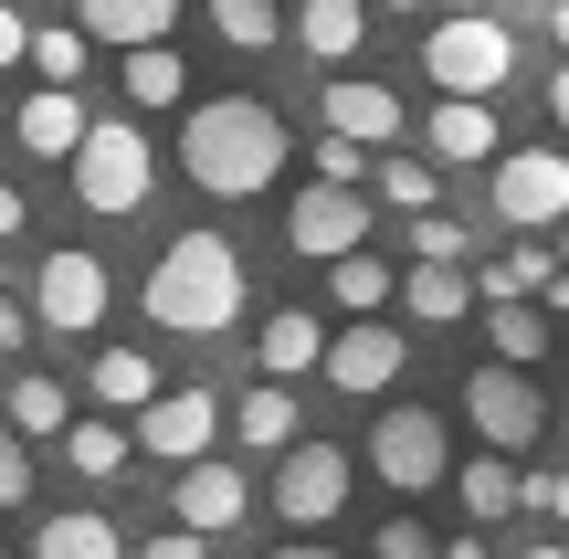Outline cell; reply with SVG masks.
Returning <instances> with one entry per match:
<instances>
[{"label": "cell", "instance_id": "obj_1", "mask_svg": "<svg viewBox=\"0 0 569 559\" xmlns=\"http://www.w3.org/2000/svg\"><path fill=\"white\" fill-rule=\"evenodd\" d=\"M180 169L190 190H211V201H253V190L284 180V127L264 96H201L180 127Z\"/></svg>", "mask_w": 569, "mask_h": 559}, {"label": "cell", "instance_id": "obj_2", "mask_svg": "<svg viewBox=\"0 0 569 559\" xmlns=\"http://www.w3.org/2000/svg\"><path fill=\"white\" fill-rule=\"evenodd\" d=\"M148 317L169 338H222L243 317V253L222 232H180V243L148 264Z\"/></svg>", "mask_w": 569, "mask_h": 559}, {"label": "cell", "instance_id": "obj_3", "mask_svg": "<svg viewBox=\"0 0 569 559\" xmlns=\"http://www.w3.org/2000/svg\"><path fill=\"white\" fill-rule=\"evenodd\" d=\"M74 201L96 211V222H127V211H148V180H159V148H148V127H84V148L74 159Z\"/></svg>", "mask_w": 569, "mask_h": 559}, {"label": "cell", "instance_id": "obj_4", "mask_svg": "<svg viewBox=\"0 0 569 559\" xmlns=\"http://www.w3.org/2000/svg\"><path fill=\"white\" fill-rule=\"evenodd\" d=\"M422 74H432V96H496V84H517V32L486 11H453V21H432Z\"/></svg>", "mask_w": 569, "mask_h": 559}, {"label": "cell", "instance_id": "obj_5", "mask_svg": "<svg viewBox=\"0 0 569 559\" xmlns=\"http://www.w3.org/2000/svg\"><path fill=\"white\" fill-rule=\"evenodd\" d=\"M369 476L401 486V497H432V486L453 476V433H443V412H422V401L380 412V433H369Z\"/></svg>", "mask_w": 569, "mask_h": 559}, {"label": "cell", "instance_id": "obj_6", "mask_svg": "<svg viewBox=\"0 0 569 559\" xmlns=\"http://www.w3.org/2000/svg\"><path fill=\"white\" fill-rule=\"evenodd\" d=\"M486 201L507 232H559L569 222V159L559 148H507V159L486 169Z\"/></svg>", "mask_w": 569, "mask_h": 559}, {"label": "cell", "instance_id": "obj_7", "mask_svg": "<svg viewBox=\"0 0 569 559\" xmlns=\"http://www.w3.org/2000/svg\"><path fill=\"white\" fill-rule=\"evenodd\" d=\"M465 422L486 433V455H528V443L549 433V401H538V380H528V370L486 359V370L465 380Z\"/></svg>", "mask_w": 569, "mask_h": 559}, {"label": "cell", "instance_id": "obj_8", "mask_svg": "<svg viewBox=\"0 0 569 559\" xmlns=\"http://www.w3.org/2000/svg\"><path fill=\"white\" fill-rule=\"evenodd\" d=\"M106 307H117V286H106V264H96L84 243H63V253H42V264H32V317H42V328L96 338Z\"/></svg>", "mask_w": 569, "mask_h": 559}, {"label": "cell", "instance_id": "obj_9", "mask_svg": "<svg viewBox=\"0 0 569 559\" xmlns=\"http://www.w3.org/2000/svg\"><path fill=\"white\" fill-rule=\"evenodd\" d=\"M338 507H348V455H338V443H296V455H274V518L296 528V539H317Z\"/></svg>", "mask_w": 569, "mask_h": 559}, {"label": "cell", "instance_id": "obj_10", "mask_svg": "<svg viewBox=\"0 0 569 559\" xmlns=\"http://www.w3.org/2000/svg\"><path fill=\"white\" fill-rule=\"evenodd\" d=\"M369 222H380V211L359 201V190H306L296 211H284V243L296 253H317V264H338V253H369Z\"/></svg>", "mask_w": 569, "mask_h": 559}, {"label": "cell", "instance_id": "obj_11", "mask_svg": "<svg viewBox=\"0 0 569 559\" xmlns=\"http://www.w3.org/2000/svg\"><path fill=\"white\" fill-rule=\"evenodd\" d=\"M211 433H222V401L190 391V380H180V391H159V401L138 412V455H159V465H201Z\"/></svg>", "mask_w": 569, "mask_h": 559}, {"label": "cell", "instance_id": "obj_12", "mask_svg": "<svg viewBox=\"0 0 569 559\" xmlns=\"http://www.w3.org/2000/svg\"><path fill=\"white\" fill-rule=\"evenodd\" d=\"M169 518L180 528H201V539H222V528H243L253 518V476L243 465H180V486H169Z\"/></svg>", "mask_w": 569, "mask_h": 559}, {"label": "cell", "instance_id": "obj_13", "mask_svg": "<svg viewBox=\"0 0 569 559\" xmlns=\"http://www.w3.org/2000/svg\"><path fill=\"white\" fill-rule=\"evenodd\" d=\"M432 169H496L507 148H496V106L486 96H432Z\"/></svg>", "mask_w": 569, "mask_h": 559}, {"label": "cell", "instance_id": "obj_14", "mask_svg": "<svg viewBox=\"0 0 569 559\" xmlns=\"http://www.w3.org/2000/svg\"><path fill=\"white\" fill-rule=\"evenodd\" d=\"M327 380H338V391H390V380H401V338L380 328V317H348L338 338H327Z\"/></svg>", "mask_w": 569, "mask_h": 559}, {"label": "cell", "instance_id": "obj_15", "mask_svg": "<svg viewBox=\"0 0 569 559\" xmlns=\"http://www.w3.org/2000/svg\"><path fill=\"white\" fill-rule=\"evenodd\" d=\"M84 127H96V117H84V96H74V84H32V96L11 106V138L32 148V159H74V148H84Z\"/></svg>", "mask_w": 569, "mask_h": 559}, {"label": "cell", "instance_id": "obj_16", "mask_svg": "<svg viewBox=\"0 0 569 559\" xmlns=\"http://www.w3.org/2000/svg\"><path fill=\"white\" fill-rule=\"evenodd\" d=\"M327 138H359V148H390L401 138V96L369 74H327Z\"/></svg>", "mask_w": 569, "mask_h": 559}, {"label": "cell", "instance_id": "obj_17", "mask_svg": "<svg viewBox=\"0 0 569 559\" xmlns=\"http://www.w3.org/2000/svg\"><path fill=\"white\" fill-rule=\"evenodd\" d=\"M284 32H296V53H317L327 74H348V63H359V42H369V0H296V21H284Z\"/></svg>", "mask_w": 569, "mask_h": 559}, {"label": "cell", "instance_id": "obj_18", "mask_svg": "<svg viewBox=\"0 0 569 559\" xmlns=\"http://www.w3.org/2000/svg\"><path fill=\"white\" fill-rule=\"evenodd\" d=\"M74 21H84V42H169L180 32V0H74Z\"/></svg>", "mask_w": 569, "mask_h": 559}, {"label": "cell", "instance_id": "obj_19", "mask_svg": "<svg viewBox=\"0 0 569 559\" xmlns=\"http://www.w3.org/2000/svg\"><path fill=\"white\" fill-rule=\"evenodd\" d=\"M549 307H538V296H486V349L507 359V370H538V359H549Z\"/></svg>", "mask_w": 569, "mask_h": 559}, {"label": "cell", "instance_id": "obj_20", "mask_svg": "<svg viewBox=\"0 0 569 559\" xmlns=\"http://www.w3.org/2000/svg\"><path fill=\"white\" fill-rule=\"evenodd\" d=\"M232 433H243V455H296V391H284V380H253L243 401H232Z\"/></svg>", "mask_w": 569, "mask_h": 559}, {"label": "cell", "instance_id": "obj_21", "mask_svg": "<svg viewBox=\"0 0 569 559\" xmlns=\"http://www.w3.org/2000/svg\"><path fill=\"white\" fill-rule=\"evenodd\" d=\"M401 307L422 317V328H453V317L486 307V286H475L465 264H411V274H401Z\"/></svg>", "mask_w": 569, "mask_h": 559}, {"label": "cell", "instance_id": "obj_22", "mask_svg": "<svg viewBox=\"0 0 569 559\" xmlns=\"http://www.w3.org/2000/svg\"><path fill=\"white\" fill-rule=\"evenodd\" d=\"M306 370H327V328L306 307H274L264 317V370L253 380H306Z\"/></svg>", "mask_w": 569, "mask_h": 559}, {"label": "cell", "instance_id": "obj_23", "mask_svg": "<svg viewBox=\"0 0 569 559\" xmlns=\"http://www.w3.org/2000/svg\"><path fill=\"white\" fill-rule=\"evenodd\" d=\"M63 465H74L84 486H106V476H127V465H138V433H127V422L74 412V433H63Z\"/></svg>", "mask_w": 569, "mask_h": 559}, {"label": "cell", "instance_id": "obj_24", "mask_svg": "<svg viewBox=\"0 0 569 559\" xmlns=\"http://www.w3.org/2000/svg\"><path fill=\"white\" fill-rule=\"evenodd\" d=\"M32 559H127V539H117V518L74 507V518H42L32 528Z\"/></svg>", "mask_w": 569, "mask_h": 559}, {"label": "cell", "instance_id": "obj_25", "mask_svg": "<svg viewBox=\"0 0 569 559\" xmlns=\"http://www.w3.org/2000/svg\"><path fill=\"white\" fill-rule=\"evenodd\" d=\"M0 422H11L21 443H32V433L63 443V433H74V391H63V380H42V370H21V380H11V412H0Z\"/></svg>", "mask_w": 569, "mask_h": 559}, {"label": "cell", "instance_id": "obj_26", "mask_svg": "<svg viewBox=\"0 0 569 559\" xmlns=\"http://www.w3.org/2000/svg\"><path fill=\"white\" fill-rule=\"evenodd\" d=\"M84 380H96V401H106V412H148V401L169 391V380L148 370V349H96V370H84Z\"/></svg>", "mask_w": 569, "mask_h": 559}, {"label": "cell", "instance_id": "obj_27", "mask_svg": "<svg viewBox=\"0 0 569 559\" xmlns=\"http://www.w3.org/2000/svg\"><path fill=\"white\" fill-rule=\"evenodd\" d=\"M465 518L475 528H496V518H517V507H528V476H517V455H486V465H465Z\"/></svg>", "mask_w": 569, "mask_h": 559}, {"label": "cell", "instance_id": "obj_28", "mask_svg": "<svg viewBox=\"0 0 569 559\" xmlns=\"http://www.w3.org/2000/svg\"><path fill=\"white\" fill-rule=\"evenodd\" d=\"M180 96H190V63L169 53V42H138V53H127V106L159 117V106H180Z\"/></svg>", "mask_w": 569, "mask_h": 559}, {"label": "cell", "instance_id": "obj_29", "mask_svg": "<svg viewBox=\"0 0 569 559\" xmlns=\"http://www.w3.org/2000/svg\"><path fill=\"white\" fill-rule=\"evenodd\" d=\"M327 296H338L348 317H380L390 296H401V274H390L380 253H338V264H327Z\"/></svg>", "mask_w": 569, "mask_h": 559}, {"label": "cell", "instance_id": "obj_30", "mask_svg": "<svg viewBox=\"0 0 569 559\" xmlns=\"http://www.w3.org/2000/svg\"><path fill=\"white\" fill-rule=\"evenodd\" d=\"M475 286H486V296H549V286H559V243L517 232V253H507L496 274H475Z\"/></svg>", "mask_w": 569, "mask_h": 559}, {"label": "cell", "instance_id": "obj_31", "mask_svg": "<svg viewBox=\"0 0 569 559\" xmlns=\"http://www.w3.org/2000/svg\"><path fill=\"white\" fill-rule=\"evenodd\" d=\"M211 32L232 53H264V42H284V0H211Z\"/></svg>", "mask_w": 569, "mask_h": 559}, {"label": "cell", "instance_id": "obj_32", "mask_svg": "<svg viewBox=\"0 0 569 559\" xmlns=\"http://www.w3.org/2000/svg\"><path fill=\"white\" fill-rule=\"evenodd\" d=\"M84 63H96L84 21H53V32H32V74H42V84H84Z\"/></svg>", "mask_w": 569, "mask_h": 559}, {"label": "cell", "instance_id": "obj_33", "mask_svg": "<svg viewBox=\"0 0 569 559\" xmlns=\"http://www.w3.org/2000/svg\"><path fill=\"white\" fill-rule=\"evenodd\" d=\"M380 201L390 211H432V159H401V148H390L380 159Z\"/></svg>", "mask_w": 569, "mask_h": 559}, {"label": "cell", "instance_id": "obj_34", "mask_svg": "<svg viewBox=\"0 0 569 559\" xmlns=\"http://www.w3.org/2000/svg\"><path fill=\"white\" fill-rule=\"evenodd\" d=\"M411 264H465V232L443 211H411Z\"/></svg>", "mask_w": 569, "mask_h": 559}, {"label": "cell", "instance_id": "obj_35", "mask_svg": "<svg viewBox=\"0 0 569 559\" xmlns=\"http://www.w3.org/2000/svg\"><path fill=\"white\" fill-rule=\"evenodd\" d=\"M317 180H327V190H359V180H369V148H359V138H317Z\"/></svg>", "mask_w": 569, "mask_h": 559}, {"label": "cell", "instance_id": "obj_36", "mask_svg": "<svg viewBox=\"0 0 569 559\" xmlns=\"http://www.w3.org/2000/svg\"><path fill=\"white\" fill-rule=\"evenodd\" d=\"M369 559H443V539H432L422 518H390L380 539H369Z\"/></svg>", "mask_w": 569, "mask_h": 559}, {"label": "cell", "instance_id": "obj_37", "mask_svg": "<svg viewBox=\"0 0 569 559\" xmlns=\"http://www.w3.org/2000/svg\"><path fill=\"white\" fill-rule=\"evenodd\" d=\"M21 497H32V443L0 422V507H21Z\"/></svg>", "mask_w": 569, "mask_h": 559}, {"label": "cell", "instance_id": "obj_38", "mask_svg": "<svg viewBox=\"0 0 569 559\" xmlns=\"http://www.w3.org/2000/svg\"><path fill=\"white\" fill-rule=\"evenodd\" d=\"M138 559H211V539H201V528H180V518H169V528H159V539H148Z\"/></svg>", "mask_w": 569, "mask_h": 559}, {"label": "cell", "instance_id": "obj_39", "mask_svg": "<svg viewBox=\"0 0 569 559\" xmlns=\"http://www.w3.org/2000/svg\"><path fill=\"white\" fill-rule=\"evenodd\" d=\"M11 63H32V21H21L11 0H0V74H11Z\"/></svg>", "mask_w": 569, "mask_h": 559}, {"label": "cell", "instance_id": "obj_40", "mask_svg": "<svg viewBox=\"0 0 569 559\" xmlns=\"http://www.w3.org/2000/svg\"><path fill=\"white\" fill-rule=\"evenodd\" d=\"M21 338H32V307H11V296H0V359H11Z\"/></svg>", "mask_w": 569, "mask_h": 559}, {"label": "cell", "instance_id": "obj_41", "mask_svg": "<svg viewBox=\"0 0 569 559\" xmlns=\"http://www.w3.org/2000/svg\"><path fill=\"white\" fill-rule=\"evenodd\" d=\"M21 222H32V201H21V190H11V180H0V243H11V232H21Z\"/></svg>", "mask_w": 569, "mask_h": 559}, {"label": "cell", "instance_id": "obj_42", "mask_svg": "<svg viewBox=\"0 0 569 559\" xmlns=\"http://www.w3.org/2000/svg\"><path fill=\"white\" fill-rule=\"evenodd\" d=\"M264 559H348V549H327V539H296V549H264Z\"/></svg>", "mask_w": 569, "mask_h": 559}, {"label": "cell", "instance_id": "obj_43", "mask_svg": "<svg viewBox=\"0 0 569 559\" xmlns=\"http://www.w3.org/2000/svg\"><path fill=\"white\" fill-rule=\"evenodd\" d=\"M549 518L569 528V465H559V476H549Z\"/></svg>", "mask_w": 569, "mask_h": 559}, {"label": "cell", "instance_id": "obj_44", "mask_svg": "<svg viewBox=\"0 0 569 559\" xmlns=\"http://www.w3.org/2000/svg\"><path fill=\"white\" fill-rule=\"evenodd\" d=\"M538 307H549V317H569V264H559V286H549V296H538Z\"/></svg>", "mask_w": 569, "mask_h": 559}, {"label": "cell", "instance_id": "obj_45", "mask_svg": "<svg viewBox=\"0 0 569 559\" xmlns=\"http://www.w3.org/2000/svg\"><path fill=\"white\" fill-rule=\"evenodd\" d=\"M443 559H496V549L486 539H443Z\"/></svg>", "mask_w": 569, "mask_h": 559}, {"label": "cell", "instance_id": "obj_46", "mask_svg": "<svg viewBox=\"0 0 569 559\" xmlns=\"http://www.w3.org/2000/svg\"><path fill=\"white\" fill-rule=\"evenodd\" d=\"M549 117H559V127H569V74H559V84H549Z\"/></svg>", "mask_w": 569, "mask_h": 559}, {"label": "cell", "instance_id": "obj_47", "mask_svg": "<svg viewBox=\"0 0 569 559\" xmlns=\"http://www.w3.org/2000/svg\"><path fill=\"white\" fill-rule=\"evenodd\" d=\"M549 32H559V42H569V0H559V11H549Z\"/></svg>", "mask_w": 569, "mask_h": 559}, {"label": "cell", "instance_id": "obj_48", "mask_svg": "<svg viewBox=\"0 0 569 559\" xmlns=\"http://www.w3.org/2000/svg\"><path fill=\"white\" fill-rule=\"evenodd\" d=\"M517 559H569V549H517Z\"/></svg>", "mask_w": 569, "mask_h": 559}, {"label": "cell", "instance_id": "obj_49", "mask_svg": "<svg viewBox=\"0 0 569 559\" xmlns=\"http://www.w3.org/2000/svg\"><path fill=\"white\" fill-rule=\"evenodd\" d=\"M380 11H422V0H380Z\"/></svg>", "mask_w": 569, "mask_h": 559}, {"label": "cell", "instance_id": "obj_50", "mask_svg": "<svg viewBox=\"0 0 569 559\" xmlns=\"http://www.w3.org/2000/svg\"><path fill=\"white\" fill-rule=\"evenodd\" d=\"M559 264H569V222H559Z\"/></svg>", "mask_w": 569, "mask_h": 559}, {"label": "cell", "instance_id": "obj_51", "mask_svg": "<svg viewBox=\"0 0 569 559\" xmlns=\"http://www.w3.org/2000/svg\"><path fill=\"white\" fill-rule=\"evenodd\" d=\"M559 443H569V412H559Z\"/></svg>", "mask_w": 569, "mask_h": 559}, {"label": "cell", "instance_id": "obj_52", "mask_svg": "<svg viewBox=\"0 0 569 559\" xmlns=\"http://www.w3.org/2000/svg\"><path fill=\"white\" fill-rule=\"evenodd\" d=\"M0 127H11V106H0Z\"/></svg>", "mask_w": 569, "mask_h": 559}]
</instances>
